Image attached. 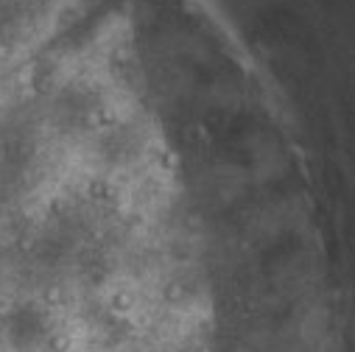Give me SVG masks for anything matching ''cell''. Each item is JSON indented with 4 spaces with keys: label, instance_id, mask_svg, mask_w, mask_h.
<instances>
[{
    "label": "cell",
    "instance_id": "6da1fadb",
    "mask_svg": "<svg viewBox=\"0 0 355 352\" xmlns=\"http://www.w3.org/2000/svg\"><path fill=\"white\" fill-rule=\"evenodd\" d=\"M3 330H6V341L20 352L42 346L51 335V324H48L45 310L37 305H28V302H20L6 313Z\"/></svg>",
    "mask_w": 355,
    "mask_h": 352
}]
</instances>
